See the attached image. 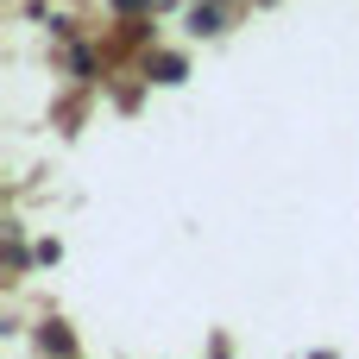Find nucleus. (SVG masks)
<instances>
[{
	"label": "nucleus",
	"instance_id": "obj_1",
	"mask_svg": "<svg viewBox=\"0 0 359 359\" xmlns=\"http://www.w3.org/2000/svg\"><path fill=\"white\" fill-rule=\"evenodd\" d=\"M114 6H145V0H114Z\"/></svg>",
	"mask_w": 359,
	"mask_h": 359
}]
</instances>
